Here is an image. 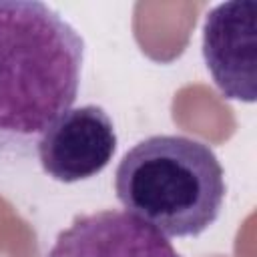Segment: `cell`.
I'll return each mask as SVG.
<instances>
[{
	"label": "cell",
	"mask_w": 257,
	"mask_h": 257,
	"mask_svg": "<svg viewBox=\"0 0 257 257\" xmlns=\"http://www.w3.org/2000/svg\"><path fill=\"white\" fill-rule=\"evenodd\" d=\"M84 60L80 32L38 0H0V153H30L72 108Z\"/></svg>",
	"instance_id": "1"
},
{
	"label": "cell",
	"mask_w": 257,
	"mask_h": 257,
	"mask_svg": "<svg viewBox=\"0 0 257 257\" xmlns=\"http://www.w3.org/2000/svg\"><path fill=\"white\" fill-rule=\"evenodd\" d=\"M114 193L126 213L165 237H199L219 219L227 183L207 143L153 135L122 155Z\"/></svg>",
	"instance_id": "2"
},
{
	"label": "cell",
	"mask_w": 257,
	"mask_h": 257,
	"mask_svg": "<svg viewBox=\"0 0 257 257\" xmlns=\"http://www.w3.org/2000/svg\"><path fill=\"white\" fill-rule=\"evenodd\" d=\"M207 70L229 100L257 98V2L231 0L211 8L203 22Z\"/></svg>",
	"instance_id": "3"
},
{
	"label": "cell",
	"mask_w": 257,
	"mask_h": 257,
	"mask_svg": "<svg viewBox=\"0 0 257 257\" xmlns=\"http://www.w3.org/2000/svg\"><path fill=\"white\" fill-rule=\"evenodd\" d=\"M116 151V131L98 104L68 108L36 145L42 171L58 183H78L96 177Z\"/></svg>",
	"instance_id": "4"
},
{
	"label": "cell",
	"mask_w": 257,
	"mask_h": 257,
	"mask_svg": "<svg viewBox=\"0 0 257 257\" xmlns=\"http://www.w3.org/2000/svg\"><path fill=\"white\" fill-rule=\"evenodd\" d=\"M44 257H181L173 243L126 211L104 209L76 217Z\"/></svg>",
	"instance_id": "5"
}]
</instances>
